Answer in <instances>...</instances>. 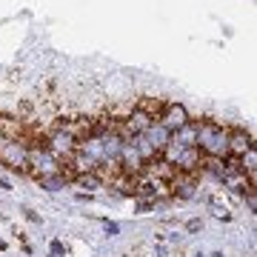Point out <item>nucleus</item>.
<instances>
[{
	"mask_svg": "<svg viewBox=\"0 0 257 257\" xmlns=\"http://www.w3.org/2000/svg\"><path fill=\"white\" fill-rule=\"evenodd\" d=\"M229 128H223L220 123H197V149L206 157H229Z\"/></svg>",
	"mask_w": 257,
	"mask_h": 257,
	"instance_id": "obj_1",
	"label": "nucleus"
},
{
	"mask_svg": "<svg viewBox=\"0 0 257 257\" xmlns=\"http://www.w3.org/2000/svg\"><path fill=\"white\" fill-rule=\"evenodd\" d=\"M0 160L9 169H15V172H32V166H29V149L20 140H6L0 146Z\"/></svg>",
	"mask_w": 257,
	"mask_h": 257,
	"instance_id": "obj_2",
	"label": "nucleus"
},
{
	"mask_svg": "<svg viewBox=\"0 0 257 257\" xmlns=\"http://www.w3.org/2000/svg\"><path fill=\"white\" fill-rule=\"evenodd\" d=\"M29 166H35V177L63 172V169H60V160H57L49 149H29Z\"/></svg>",
	"mask_w": 257,
	"mask_h": 257,
	"instance_id": "obj_3",
	"label": "nucleus"
},
{
	"mask_svg": "<svg viewBox=\"0 0 257 257\" xmlns=\"http://www.w3.org/2000/svg\"><path fill=\"white\" fill-rule=\"evenodd\" d=\"M46 149L57 157V160H60V163H63L66 157L72 155L74 149H77V140H74L69 132H63V128H55V132L46 138Z\"/></svg>",
	"mask_w": 257,
	"mask_h": 257,
	"instance_id": "obj_4",
	"label": "nucleus"
},
{
	"mask_svg": "<svg viewBox=\"0 0 257 257\" xmlns=\"http://www.w3.org/2000/svg\"><path fill=\"white\" fill-rule=\"evenodd\" d=\"M189 111H186L183 103H166L163 111H160V117H157V123L166 128V132H177L180 126H186L189 123Z\"/></svg>",
	"mask_w": 257,
	"mask_h": 257,
	"instance_id": "obj_5",
	"label": "nucleus"
},
{
	"mask_svg": "<svg viewBox=\"0 0 257 257\" xmlns=\"http://www.w3.org/2000/svg\"><path fill=\"white\" fill-rule=\"evenodd\" d=\"M194 189H197V175H189V172H177L169 177V192L172 197H180V200H192Z\"/></svg>",
	"mask_w": 257,
	"mask_h": 257,
	"instance_id": "obj_6",
	"label": "nucleus"
},
{
	"mask_svg": "<svg viewBox=\"0 0 257 257\" xmlns=\"http://www.w3.org/2000/svg\"><path fill=\"white\" fill-rule=\"evenodd\" d=\"M226 143H229L231 157H243L248 149L254 146V143H251V135H248L246 128H229V140H226Z\"/></svg>",
	"mask_w": 257,
	"mask_h": 257,
	"instance_id": "obj_7",
	"label": "nucleus"
},
{
	"mask_svg": "<svg viewBox=\"0 0 257 257\" xmlns=\"http://www.w3.org/2000/svg\"><path fill=\"white\" fill-rule=\"evenodd\" d=\"M23 135H26L23 120L15 117V114H0V138L3 140H23Z\"/></svg>",
	"mask_w": 257,
	"mask_h": 257,
	"instance_id": "obj_8",
	"label": "nucleus"
},
{
	"mask_svg": "<svg viewBox=\"0 0 257 257\" xmlns=\"http://www.w3.org/2000/svg\"><path fill=\"white\" fill-rule=\"evenodd\" d=\"M200 163H203V152L194 146V149H183V155H180V160L175 163V169H177V172L197 175V172H200Z\"/></svg>",
	"mask_w": 257,
	"mask_h": 257,
	"instance_id": "obj_9",
	"label": "nucleus"
},
{
	"mask_svg": "<svg viewBox=\"0 0 257 257\" xmlns=\"http://www.w3.org/2000/svg\"><path fill=\"white\" fill-rule=\"evenodd\" d=\"M172 140H175V143H180L183 149H194V146H197V123H194V120H189L186 126H180L177 132H172Z\"/></svg>",
	"mask_w": 257,
	"mask_h": 257,
	"instance_id": "obj_10",
	"label": "nucleus"
},
{
	"mask_svg": "<svg viewBox=\"0 0 257 257\" xmlns=\"http://www.w3.org/2000/svg\"><path fill=\"white\" fill-rule=\"evenodd\" d=\"M143 138H146L149 143H152V146L157 149V152H163V146L169 143V138H172V132H166V128L155 120V123H152V126H149L146 132H143Z\"/></svg>",
	"mask_w": 257,
	"mask_h": 257,
	"instance_id": "obj_11",
	"label": "nucleus"
},
{
	"mask_svg": "<svg viewBox=\"0 0 257 257\" xmlns=\"http://www.w3.org/2000/svg\"><path fill=\"white\" fill-rule=\"evenodd\" d=\"M240 169H243V175L254 183V177H257V149L254 146H251L246 155L240 157Z\"/></svg>",
	"mask_w": 257,
	"mask_h": 257,
	"instance_id": "obj_12",
	"label": "nucleus"
},
{
	"mask_svg": "<svg viewBox=\"0 0 257 257\" xmlns=\"http://www.w3.org/2000/svg\"><path fill=\"white\" fill-rule=\"evenodd\" d=\"M37 183L43 186V189H49V192H60L69 180H66L63 172H57V175H37Z\"/></svg>",
	"mask_w": 257,
	"mask_h": 257,
	"instance_id": "obj_13",
	"label": "nucleus"
},
{
	"mask_svg": "<svg viewBox=\"0 0 257 257\" xmlns=\"http://www.w3.org/2000/svg\"><path fill=\"white\" fill-rule=\"evenodd\" d=\"M74 186H77V189H89V192H94V189H100L103 186V180L94 175V172H86V175L74 177Z\"/></svg>",
	"mask_w": 257,
	"mask_h": 257,
	"instance_id": "obj_14",
	"label": "nucleus"
},
{
	"mask_svg": "<svg viewBox=\"0 0 257 257\" xmlns=\"http://www.w3.org/2000/svg\"><path fill=\"white\" fill-rule=\"evenodd\" d=\"M163 106H166V103H163V100H157V97H155V100H152V97H143V100L138 103V109H140V111H146L149 117H155V120L160 117Z\"/></svg>",
	"mask_w": 257,
	"mask_h": 257,
	"instance_id": "obj_15",
	"label": "nucleus"
},
{
	"mask_svg": "<svg viewBox=\"0 0 257 257\" xmlns=\"http://www.w3.org/2000/svg\"><path fill=\"white\" fill-rule=\"evenodd\" d=\"M209 209H211V214L214 217H220V220H231V211L223 206L220 200H214V197H209Z\"/></svg>",
	"mask_w": 257,
	"mask_h": 257,
	"instance_id": "obj_16",
	"label": "nucleus"
},
{
	"mask_svg": "<svg viewBox=\"0 0 257 257\" xmlns=\"http://www.w3.org/2000/svg\"><path fill=\"white\" fill-rule=\"evenodd\" d=\"M152 209H155V200H146V197L138 200V211H152Z\"/></svg>",
	"mask_w": 257,
	"mask_h": 257,
	"instance_id": "obj_17",
	"label": "nucleus"
},
{
	"mask_svg": "<svg viewBox=\"0 0 257 257\" xmlns=\"http://www.w3.org/2000/svg\"><path fill=\"white\" fill-rule=\"evenodd\" d=\"M117 231H120V226H117V223H109V220H106V234H109V237H114Z\"/></svg>",
	"mask_w": 257,
	"mask_h": 257,
	"instance_id": "obj_18",
	"label": "nucleus"
},
{
	"mask_svg": "<svg viewBox=\"0 0 257 257\" xmlns=\"http://www.w3.org/2000/svg\"><path fill=\"white\" fill-rule=\"evenodd\" d=\"M246 206L251 211H254V206H257V200H254V192H246Z\"/></svg>",
	"mask_w": 257,
	"mask_h": 257,
	"instance_id": "obj_19",
	"label": "nucleus"
},
{
	"mask_svg": "<svg viewBox=\"0 0 257 257\" xmlns=\"http://www.w3.org/2000/svg\"><path fill=\"white\" fill-rule=\"evenodd\" d=\"M200 226H203L200 220H189V223H186V229H189V231H197V229H200Z\"/></svg>",
	"mask_w": 257,
	"mask_h": 257,
	"instance_id": "obj_20",
	"label": "nucleus"
},
{
	"mask_svg": "<svg viewBox=\"0 0 257 257\" xmlns=\"http://www.w3.org/2000/svg\"><path fill=\"white\" fill-rule=\"evenodd\" d=\"M0 189H12V183H9V180H6L3 175H0Z\"/></svg>",
	"mask_w": 257,
	"mask_h": 257,
	"instance_id": "obj_21",
	"label": "nucleus"
},
{
	"mask_svg": "<svg viewBox=\"0 0 257 257\" xmlns=\"http://www.w3.org/2000/svg\"><path fill=\"white\" fill-rule=\"evenodd\" d=\"M211 257H223V251H214V254H211Z\"/></svg>",
	"mask_w": 257,
	"mask_h": 257,
	"instance_id": "obj_22",
	"label": "nucleus"
}]
</instances>
